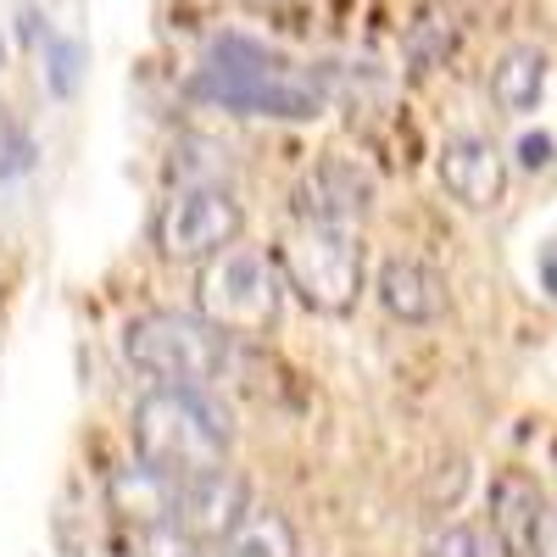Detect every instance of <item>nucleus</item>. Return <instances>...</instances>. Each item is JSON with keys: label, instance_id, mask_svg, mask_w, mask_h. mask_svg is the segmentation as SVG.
<instances>
[{"label": "nucleus", "instance_id": "1", "mask_svg": "<svg viewBox=\"0 0 557 557\" xmlns=\"http://www.w3.org/2000/svg\"><path fill=\"white\" fill-rule=\"evenodd\" d=\"M128 435H134V457L178 485L228 462V418L212 407L207 391L151 385L128 412Z\"/></svg>", "mask_w": 557, "mask_h": 557}, {"label": "nucleus", "instance_id": "2", "mask_svg": "<svg viewBox=\"0 0 557 557\" xmlns=\"http://www.w3.org/2000/svg\"><path fill=\"white\" fill-rule=\"evenodd\" d=\"M196 96L223 107V112H246V117H318L323 96L312 89V78H301L285 57L262 51L251 39H218L207 67L196 73Z\"/></svg>", "mask_w": 557, "mask_h": 557}, {"label": "nucleus", "instance_id": "3", "mask_svg": "<svg viewBox=\"0 0 557 557\" xmlns=\"http://www.w3.org/2000/svg\"><path fill=\"white\" fill-rule=\"evenodd\" d=\"M123 357L162 391H212L228 368V335H218L201 312L157 307L128 318Z\"/></svg>", "mask_w": 557, "mask_h": 557}, {"label": "nucleus", "instance_id": "4", "mask_svg": "<svg viewBox=\"0 0 557 557\" xmlns=\"http://www.w3.org/2000/svg\"><path fill=\"white\" fill-rule=\"evenodd\" d=\"M273 262H278V278H285V296H296L312 312H330V318L351 312L362 285H368L362 240H357V228H341V223H307L301 218L273 246Z\"/></svg>", "mask_w": 557, "mask_h": 557}, {"label": "nucleus", "instance_id": "5", "mask_svg": "<svg viewBox=\"0 0 557 557\" xmlns=\"http://www.w3.org/2000/svg\"><path fill=\"white\" fill-rule=\"evenodd\" d=\"M196 307L228 341H262L278 312H285V278H278V262L257 246H228L218 257L201 262L196 278Z\"/></svg>", "mask_w": 557, "mask_h": 557}, {"label": "nucleus", "instance_id": "6", "mask_svg": "<svg viewBox=\"0 0 557 557\" xmlns=\"http://www.w3.org/2000/svg\"><path fill=\"white\" fill-rule=\"evenodd\" d=\"M246 235V207L235 190L223 184H178V190L162 201L157 223H151V240L168 262H207L218 251H228Z\"/></svg>", "mask_w": 557, "mask_h": 557}, {"label": "nucleus", "instance_id": "7", "mask_svg": "<svg viewBox=\"0 0 557 557\" xmlns=\"http://www.w3.org/2000/svg\"><path fill=\"white\" fill-rule=\"evenodd\" d=\"M374 207V173L351 157H323L312 173L296 184V212L307 223H341L357 228V218Z\"/></svg>", "mask_w": 557, "mask_h": 557}, {"label": "nucleus", "instance_id": "8", "mask_svg": "<svg viewBox=\"0 0 557 557\" xmlns=\"http://www.w3.org/2000/svg\"><path fill=\"white\" fill-rule=\"evenodd\" d=\"M441 184H446L451 201L485 212L507 196V157L485 134H451L441 146Z\"/></svg>", "mask_w": 557, "mask_h": 557}, {"label": "nucleus", "instance_id": "9", "mask_svg": "<svg viewBox=\"0 0 557 557\" xmlns=\"http://www.w3.org/2000/svg\"><path fill=\"white\" fill-rule=\"evenodd\" d=\"M246 507H251L246 480L223 462V469L196 474V480H184V485H178V513H173V524H178L184 535H196L201 546H212L228 524L246 513Z\"/></svg>", "mask_w": 557, "mask_h": 557}, {"label": "nucleus", "instance_id": "10", "mask_svg": "<svg viewBox=\"0 0 557 557\" xmlns=\"http://www.w3.org/2000/svg\"><path fill=\"white\" fill-rule=\"evenodd\" d=\"M374 296L380 307L407 323V330H424V323H435L446 312V278L430 268V262H418V257H391L374 278Z\"/></svg>", "mask_w": 557, "mask_h": 557}, {"label": "nucleus", "instance_id": "11", "mask_svg": "<svg viewBox=\"0 0 557 557\" xmlns=\"http://www.w3.org/2000/svg\"><path fill=\"white\" fill-rule=\"evenodd\" d=\"M107 502L112 513L128 524V530H146V524H173L178 513V480L157 474L151 462H123V469L107 474Z\"/></svg>", "mask_w": 557, "mask_h": 557}, {"label": "nucleus", "instance_id": "12", "mask_svg": "<svg viewBox=\"0 0 557 557\" xmlns=\"http://www.w3.org/2000/svg\"><path fill=\"white\" fill-rule=\"evenodd\" d=\"M546 502L524 474H496L491 480V546L502 557H535V530H541Z\"/></svg>", "mask_w": 557, "mask_h": 557}, {"label": "nucleus", "instance_id": "13", "mask_svg": "<svg viewBox=\"0 0 557 557\" xmlns=\"http://www.w3.org/2000/svg\"><path fill=\"white\" fill-rule=\"evenodd\" d=\"M207 557H301V546H296V524L278 513V507H246V513L207 546Z\"/></svg>", "mask_w": 557, "mask_h": 557}, {"label": "nucleus", "instance_id": "14", "mask_svg": "<svg viewBox=\"0 0 557 557\" xmlns=\"http://www.w3.org/2000/svg\"><path fill=\"white\" fill-rule=\"evenodd\" d=\"M541 89H546V62L541 51H507L502 67L491 73V96L502 112H530L541 101Z\"/></svg>", "mask_w": 557, "mask_h": 557}, {"label": "nucleus", "instance_id": "15", "mask_svg": "<svg viewBox=\"0 0 557 557\" xmlns=\"http://www.w3.org/2000/svg\"><path fill=\"white\" fill-rule=\"evenodd\" d=\"M123 557H207V546L184 535L178 524H146V530H128Z\"/></svg>", "mask_w": 557, "mask_h": 557}, {"label": "nucleus", "instance_id": "16", "mask_svg": "<svg viewBox=\"0 0 557 557\" xmlns=\"http://www.w3.org/2000/svg\"><path fill=\"white\" fill-rule=\"evenodd\" d=\"M424 557H491V541H485V530H474V524H446V530L430 535Z\"/></svg>", "mask_w": 557, "mask_h": 557}, {"label": "nucleus", "instance_id": "17", "mask_svg": "<svg viewBox=\"0 0 557 557\" xmlns=\"http://www.w3.org/2000/svg\"><path fill=\"white\" fill-rule=\"evenodd\" d=\"M28 162H34V139H28V128L12 123V117H0V184L17 178Z\"/></svg>", "mask_w": 557, "mask_h": 557}, {"label": "nucleus", "instance_id": "18", "mask_svg": "<svg viewBox=\"0 0 557 557\" xmlns=\"http://www.w3.org/2000/svg\"><path fill=\"white\" fill-rule=\"evenodd\" d=\"M535 557H557V507L541 513V530H535Z\"/></svg>", "mask_w": 557, "mask_h": 557}]
</instances>
